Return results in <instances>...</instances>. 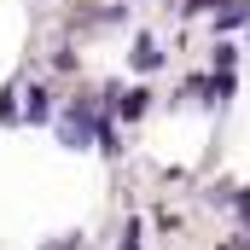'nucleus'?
<instances>
[{
  "mask_svg": "<svg viewBox=\"0 0 250 250\" xmlns=\"http://www.w3.org/2000/svg\"><path fill=\"white\" fill-rule=\"evenodd\" d=\"M47 99H53L47 87H29V105H23V117H29V123H47V111H53Z\"/></svg>",
  "mask_w": 250,
  "mask_h": 250,
  "instance_id": "nucleus-1",
  "label": "nucleus"
},
{
  "mask_svg": "<svg viewBox=\"0 0 250 250\" xmlns=\"http://www.w3.org/2000/svg\"><path fill=\"white\" fill-rule=\"evenodd\" d=\"M233 23H250V0H221V29Z\"/></svg>",
  "mask_w": 250,
  "mask_h": 250,
  "instance_id": "nucleus-2",
  "label": "nucleus"
},
{
  "mask_svg": "<svg viewBox=\"0 0 250 250\" xmlns=\"http://www.w3.org/2000/svg\"><path fill=\"white\" fill-rule=\"evenodd\" d=\"M146 99H151V93H146V87H134L128 99H117V111H123L128 123H134V117H146Z\"/></svg>",
  "mask_w": 250,
  "mask_h": 250,
  "instance_id": "nucleus-3",
  "label": "nucleus"
},
{
  "mask_svg": "<svg viewBox=\"0 0 250 250\" xmlns=\"http://www.w3.org/2000/svg\"><path fill=\"white\" fill-rule=\"evenodd\" d=\"M134 64H140V70H157V64H163V53H157L151 41H140V47H134Z\"/></svg>",
  "mask_w": 250,
  "mask_h": 250,
  "instance_id": "nucleus-4",
  "label": "nucleus"
},
{
  "mask_svg": "<svg viewBox=\"0 0 250 250\" xmlns=\"http://www.w3.org/2000/svg\"><path fill=\"white\" fill-rule=\"evenodd\" d=\"M123 250H140V233H134V227H128V245Z\"/></svg>",
  "mask_w": 250,
  "mask_h": 250,
  "instance_id": "nucleus-5",
  "label": "nucleus"
},
{
  "mask_svg": "<svg viewBox=\"0 0 250 250\" xmlns=\"http://www.w3.org/2000/svg\"><path fill=\"white\" fill-rule=\"evenodd\" d=\"M239 215H245V221H250V192H245V198H239Z\"/></svg>",
  "mask_w": 250,
  "mask_h": 250,
  "instance_id": "nucleus-6",
  "label": "nucleus"
}]
</instances>
